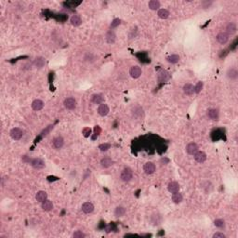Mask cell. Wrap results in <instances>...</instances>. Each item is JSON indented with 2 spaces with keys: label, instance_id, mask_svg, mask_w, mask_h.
I'll return each mask as SVG.
<instances>
[{
  "label": "cell",
  "instance_id": "4316f807",
  "mask_svg": "<svg viewBox=\"0 0 238 238\" xmlns=\"http://www.w3.org/2000/svg\"><path fill=\"white\" fill-rule=\"evenodd\" d=\"M171 198H172L173 203H175V204H180L183 200V196H182V193H180V192L172 193V197Z\"/></svg>",
  "mask_w": 238,
  "mask_h": 238
},
{
  "label": "cell",
  "instance_id": "4dcf8cb0",
  "mask_svg": "<svg viewBox=\"0 0 238 238\" xmlns=\"http://www.w3.org/2000/svg\"><path fill=\"white\" fill-rule=\"evenodd\" d=\"M214 225L219 229H223L225 227V221L221 219H217L214 221Z\"/></svg>",
  "mask_w": 238,
  "mask_h": 238
},
{
  "label": "cell",
  "instance_id": "cb8c5ba5",
  "mask_svg": "<svg viewBox=\"0 0 238 238\" xmlns=\"http://www.w3.org/2000/svg\"><path fill=\"white\" fill-rule=\"evenodd\" d=\"M157 15L160 19H163V20H166L169 17V11L167 9V8H159L158 9V12H157Z\"/></svg>",
  "mask_w": 238,
  "mask_h": 238
},
{
  "label": "cell",
  "instance_id": "9c48e42d",
  "mask_svg": "<svg viewBox=\"0 0 238 238\" xmlns=\"http://www.w3.org/2000/svg\"><path fill=\"white\" fill-rule=\"evenodd\" d=\"M110 112V109H109V106L105 103H101L99 105L98 107V113L100 116H106Z\"/></svg>",
  "mask_w": 238,
  "mask_h": 238
},
{
  "label": "cell",
  "instance_id": "f35d334b",
  "mask_svg": "<svg viewBox=\"0 0 238 238\" xmlns=\"http://www.w3.org/2000/svg\"><path fill=\"white\" fill-rule=\"evenodd\" d=\"M161 161H162V162H164V163H165V162H166V163H168V161H169V160H168V158H163Z\"/></svg>",
  "mask_w": 238,
  "mask_h": 238
},
{
  "label": "cell",
  "instance_id": "52a82bcc",
  "mask_svg": "<svg viewBox=\"0 0 238 238\" xmlns=\"http://www.w3.org/2000/svg\"><path fill=\"white\" fill-rule=\"evenodd\" d=\"M206 116L210 119V120H218L219 114V111L215 108H210L206 111Z\"/></svg>",
  "mask_w": 238,
  "mask_h": 238
},
{
  "label": "cell",
  "instance_id": "3957f363",
  "mask_svg": "<svg viewBox=\"0 0 238 238\" xmlns=\"http://www.w3.org/2000/svg\"><path fill=\"white\" fill-rule=\"evenodd\" d=\"M64 107L68 110H73L74 108L76 107V100H74V98L73 97H69L67 99H65L64 102Z\"/></svg>",
  "mask_w": 238,
  "mask_h": 238
},
{
  "label": "cell",
  "instance_id": "8992f818",
  "mask_svg": "<svg viewBox=\"0 0 238 238\" xmlns=\"http://www.w3.org/2000/svg\"><path fill=\"white\" fill-rule=\"evenodd\" d=\"M143 171L148 174V175H151L153 173H155V165L154 163L152 162H147L144 164V166H143Z\"/></svg>",
  "mask_w": 238,
  "mask_h": 238
},
{
  "label": "cell",
  "instance_id": "d590c367",
  "mask_svg": "<svg viewBox=\"0 0 238 238\" xmlns=\"http://www.w3.org/2000/svg\"><path fill=\"white\" fill-rule=\"evenodd\" d=\"M73 237H74V238H84V237H86V234L84 233H82L81 231H76L73 233Z\"/></svg>",
  "mask_w": 238,
  "mask_h": 238
},
{
  "label": "cell",
  "instance_id": "f1b7e54d",
  "mask_svg": "<svg viewBox=\"0 0 238 238\" xmlns=\"http://www.w3.org/2000/svg\"><path fill=\"white\" fill-rule=\"evenodd\" d=\"M160 5L161 4L158 0H151V1H149V3H148L149 8L152 10H158L160 8Z\"/></svg>",
  "mask_w": 238,
  "mask_h": 238
},
{
  "label": "cell",
  "instance_id": "7a4b0ae2",
  "mask_svg": "<svg viewBox=\"0 0 238 238\" xmlns=\"http://www.w3.org/2000/svg\"><path fill=\"white\" fill-rule=\"evenodd\" d=\"M9 134H10V137L14 141H20L23 136V131H22V129H21L19 127H14L10 130Z\"/></svg>",
  "mask_w": 238,
  "mask_h": 238
},
{
  "label": "cell",
  "instance_id": "8d00e7d4",
  "mask_svg": "<svg viewBox=\"0 0 238 238\" xmlns=\"http://www.w3.org/2000/svg\"><path fill=\"white\" fill-rule=\"evenodd\" d=\"M225 237H226V235L220 232H217L213 234V238H225Z\"/></svg>",
  "mask_w": 238,
  "mask_h": 238
},
{
  "label": "cell",
  "instance_id": "9a60e30c",
  "mask_svg": "<svg viewBox=\"0 0 238 238\" xmlns=\"http://www.w3.org/2000/svg\"><path fill=\"white\" fill-rule=\"evenodd\" d=\"M48 199V193L45 192V191H39L36 192V200L39 203H42L44 202L45 200Z\"/></svg>",
  "mask_w": 238,
  "mask_h": 238
},
{
  "label": "cell",
  "instance_id": "7402d4cb",
  "mask_svg": "<svg viewBox=\"0 0 238 238\" xmlns=\"http://www.w3.org/2000/svg\"><path fill=\"white\" fill-rule=\"evenodd\" d=\"M114 161L110 157H104L100 161V165L103 168H109L111 166H113Z\"/></svg>",
  "mask_w": 238,
  "mask_h": 238
},
{
  "label": "cell",
  "instance_id": "30bf717a",
  "mask_svg": "<svg viewBox=\"0 0 238 238\" xmlns=\"http://www.w3.org/2000/svg\"><path fill=\"white\" fill-rule=\"evenodd\" d=\"M186 152H187V154H189V155H195L197 151H198V145L195 143V142H190V143H188L187 144V146H186Z\"/></svg>",
  "mask_w": 238,
  "mask_h": 238
},
{
  "label": "cell",
  "instance_id": "836d02e7",
  "mask_svg": "<svg viewBox=\"0 0 238 238\" xmlns=\"http://www.w3.org/2000/svg\"><path fill=\"white\" fill-rule=\"evenodd\" d=\"M120 24H121V20L118 19V18H116V19L113 20V22H112L111 24H110V27H111L112 29H114V28H116L117 26H119Z\"/></svg>",
  "mask_w": 238,
  "mask_h": 238
},
{
  "label": "cell",
  "instance_id": "d6a6232c",
  "mask_svg": "<svg viewBox=\"0 0 238 238\" xmlns=\"http://www.w3.org/2000/svg\"><path fill=\"white\" fill-rule=\"evenodd\" d=\"M203 86H204V83L202 81H199L197 82V84L195 86V93H200L201 90L203 89Z\"/></svg>",
  "mask_w": 238,
  "mask_h": 238
},
{
  "label": "cell",
  "instance_id": "603a6c76",
  "mask_svg": "<svg viewBox=\"0 0 238 238\" xmlns=\"http://www.w3.org/2000/svg\"><path fill=\"white\" fill-rule=\"evenodd\" d=\"M183 92L188 96L192 95L195 93V86L192 84H185L183 86Z\"/></svg>",
  "mask_w": 238,
  "mask_h": 238
},
{
  "label": "cell",
  "instance_id": "83f0119b",
  "mask_svg": "<svg viewBox=\"0 0 238 238\" xmlns=\"http://www.w3.org/2000/svg\"><path fill=\"white\" fill-rule=\"evenodd\" d=\"M180 56L177 55V54H172V55H169L167 57V62L171 63V64H175L177 63H178V61H180Z\"/></svg>",
  "mask_w": 238,
  "mask_h": 238
},
{
  "label": "cell",
  "instance_id": "7c38bea8",
  "mask_svg": "<svg viewBox=\"0 0 238 238\" xmlns=\"http://www.w3.org/2000/svg\"><path fill=\"white\" fill-rule=\"evenodd\" d=\"M216 39L217 41L220 44V45H225L228 40H229V35L226 34V33H219L218 34V36H216Z\"/></svg>",
  "mask_w": 238,
  "mask_h": 238
},
{
  "label": "cell",
  "instance_id": "ba28073f",
  "mask_svg": "<svg viewBox=\"0 0 238 238\" xmlns=\"http://www.w3.org/2000/svg\"><path fill=\"white\" fill-rule=\"evenodd\" d=\"M31 165L35 169H42L45 168V162L41 158H35L31 161Z\"/></svg>",
  "mask_w": 238,
  "mask_h": 238
},
{
  "label": "cell",
  "instance_id": "ac0fdd59",
  "mask_svg": "<svg viewBox=\"0 0 238 238\" xmlns=\"http://www.w3.org/2000/svg\"><path fill=\"white\" fill-rule=\"evenodd\" d=\"M32 108L33 110L35 111H40L44 108V102L43 100H39V99H36L33 102H32Z\"/></svg>",
  "mask_w": 238,
  "mask_h": 238
},
{
  "label": "cell",
  "instance_id": "277c9868",
  "mask_svg": "<svg viewBox=\"0 0 238 238\" xmlns=\"http://www.w3.org/2000/svg\"><path fill=\"white\" fill-rule=\"evenodd\" d=\"M64 145V140L63 137L61 136H58L56 138L53 139L52 141V147L56 150H59V149H62Z\"/></svg>",
  "mask_w": 238,
  "mask_h": 238
},
{
  "label": "cell",
  "instance_id": "e575fe53",
  "mask_svg": "<svg viewBox=\"0 0 238 238\" xmlns=\"http://www.w3.org/2000/svg\"><path fill=\"white\" fill-rule=\"evenodd\" d=\"M82 134H83V136H84V137L87 138V137L90 136V134H91V129L89 128V127H85V128H83V130H82Z\"/></svg>",
  "mask_w": 238,
  "mask_h": 238
},
{
  "label": "cell",
  "instance_id": "1f68e13d",
  "mask_svg": "<svg viewBox=\"0 0 238 238\" xmlns=\"http://www.w3.org/2000/svg\"><path fill=\"white\" fill-rule=\"evenodd\" d=\"M111 148V144L110 143H101L99 145V149L101 152H106L108 151L109 149Z\"/></svg>",
  "mask_w": 238,
  "mask_h": 238
},
{
  "label": "cell",
  "instance_id": "2e32d148",
  "mask_svg": "<svg viewBox=\"0 0 238 238\" xmlns=\"http://www.w3.org/2000/svg\"><path fill=\"white\" fill-rule=\"evenodd\" d=\"M227 77L231 80H236L238 77V71L236 68H230L227 71Z\"/></svg>",
  "mask_w": 238,
  "mask_h": 238
},
{
  "label": "cell",
  "instance_id": "e0dca14e",
  "mask_svg": "<svg viewBox=\"0 0 238 238\" xmlns=\"http://www.w3.org/2000/svg\"><path fill=\"white\" fill-rule=\"evenodd\" d=\"M70 22L73 26L74 27H78L82 24V19L79 15H73L71 20H70Z\"/></svg>",
  "mask_w": 238,
  "mask_h": 238
},
{
  "label": "cell",
  "instance_id": "4fadbf2b",
  "mask_svg": "<svg viewBox=\"0 0 238 238\" xmlns=\"http://www.w3.org/2000/svg\"><path fill=\"white\" fill-rule=\"evenodd\" d=\"M193 155H195V160L198 163L202 164L206 160V153H204L202 151H197Z\"/></svg>",
  "mask_w": 238,
  "mask_h": 238
},
{
  "label": "cell",
  "instance_id": "f546056e",
  "mask_svg": "<svg viewBox=\"0 0 238 238\" xmlns=\"http://www.w3.org/2000/svg\"><path fill=\"white\" fill-rule=\"evenodd\" d=\"M126 214V208L124 206H117L114 210L115 217H123Z\"/></svg>",
  "mask_w": 238,
  "mask_h": 238
},
{
  "label": "cell",
  "instance_id": "d6986e66",
  "mask_svg": "<svg viewBox=\"0 0 238 238\" xmlns=\"http://www.w3.org/2000/svg\"><path fill=\"white\" fill-rule=\"evenodd\" d=\"M90 100H91L93 103H95V104H101V103H103V101H104V97H103L102 94H99V93L93 94V95L91 96Z\"/></svg>",
  "mask_w": 238,
  "mask_h": 238
},
{
  "label": "cell",
  "instance_id": "d4e9b609",
  "mask_svg": "<svg viewBox=\"0 0 238 238\" xmlns=\"http://www.w3.org/2000/svg\"><path fill=\"white\" fill-rule=\"evenodd\" d=\"M41 207H42V209L44 211H50V210H52V208H53V204H52L51 201L47 199V200H45L44 202H42Z\"/></svg>",
  "mask_w": 238,
  "mask_h": 238
},
{
  "label": "cell",
  "instance_id": "6da1fadb",
  "mask_svg": "<svg viewBox=\"0 0 238 238\" xmlns=\"http://www.w3.org/2000/svg\"><path fill=\"white\" fill-rule=\"evenodd\" d=\"M133 178V171L130 168H125L121 174H120V178L125 182H127L129 181H131V178Z\"/></svg>",
  "mask_w": 238,
  "mask_h": 238
},
{
  "label": "cell",
  "instance_id": "8fae6325",
  "mask_svg": "<svg viewBox=\"0 0 238 238\" xmlns=\"http://www.w3.org/2000/svg\"><path fill=\"white\" fill-rule=\"evenodd\" d=\"M81 209L84 213L86 214H89V213H91L93 212L94 210V206L91 202H85L82 206H81Z\"/></svg>",
  "mask_w": 238,
  "mask_h": 238
},
{
  "label": "cell",
  "instance_id": "74e56055",
  "mask_svg": "<svg viewBox=\"0 0 238 238\" xmlns=\"http://www.w3.org/2000/svg\"><path fill=\"white\" fill-rule=\"evenodd\" d=\"M211 4H212V2H211V1H209V2H208V1H204V2H202V3H201V5H202L203 8H208V7H209Z\"/></svg>",
  "mask_w": 238,
  "mask_h": 238
},
{
  "label": "cell",
  "instance_id": "5b68a950",
  "mask_svg": "<svg viewBox=\"0 0 238 238\" xmlns=\"http://www.w3.org/2000/svg\"><path fill=\"white\" fill-rule=\"evenodd\" d=\"M141 67H139V66H137V65H135V66H132L131 68H130V70H129V74H130V76L132 77V78H139L141 76Z\"/></svg>",
  "mask_w": 238,
  "mask_h": 238
},
{
  "label": "cell",
  "instance_id": "484cf974",
  "mask_svg": "<svg viewBox=\"0 0 238 238\" xmlns=\"http://www.w3.org/2000/svg\"><path fill=\"white\" fill-rule=\"evenodd\" d=\"M237 31V26L234 22H229L226 26V34H229V35H233L235 34Z\"/></svg>",
  "mask_w": 238,
  "mask_h": 238
},
{
  "label": "cell",
  "instance_id": "ffe728a7",
  "mask_svg": "<svg viewBox=\"0 0 238 238\" xmlns=\"http://www.w3.org/2000/svg\"><path fill=\"white\" fill-rule=\"evenodd\" d=\"M45 64H46V59H45V58H43V57L36 58L35 62H34L35 67H36L37 69H41L45 66Z\"/></svg>",
  "mask_w": 238,
  "mask_h": 238
},
{
  "label": "cell",
  "instance_id": "5bb4252c",
  "mask_svg": "<svg viewBox=\"0 0 238 238\" xmlns=\"http://www.w3.org/2000/svg\"><path fill=\"white\" fill-rule=\"evenodd\" d=\"M168 192H171V193L180 192V184H178L177 182H169L168 185Z\"/></svg>",
  "mask_w": 238,
  "mask_h": 238
},
{
  "label": "cell",
  "instance_id": "44dd1931",
  "mask_svg": "<svg viewBox=\"0 0 238 238\" xmlns=\"http://www.w3.org/2000/svg\"><path fill=\"white\" fill-rule=\"evenodd\" d=\"M105 40L108 44H114L116 40V36L114 34V31L110 30L109 32L106 33V36H105Z\"/></svg>",
  "mask_w": 238,
  "mask_h": 238
}]
</instances>
